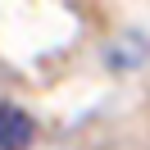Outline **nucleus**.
Returning a JSON list of instances; mask_svg holds the SVG:
<instances>
[{
    "label": "nucleus",
    "instance_id": "nucleus-1",
    "mask_svg": "<svg viewBox=\"0 0 150 150\" xmlns=\"http://www.w3.org/2000/svg\"><path fill=\"white\" fill-rule=\"evenodd\" d=\"M32 146V118L18 105L0 100V150H28Z\"/></svg>",
    "mask_w": 150,
    "mask_h": 150
}]
</instances>
